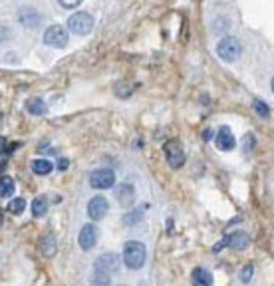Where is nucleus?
Listing matches in <instances>:
<instances>
[{
  "instance_id": "1",
  "label": "nucleus",
  "mask_w": 274,
  "mask_h": 286,
  "mask_svg": "<svg viewBox=\"0 0 274 286\" xmlns=\"http://www.w3.org/2000/svg\"><path fill=\"white\" fill-rule=\"evenodd\" d=\"M145 259H147V248L143 243L139 241H129L124 245V263L127 268L131 270H137L145 265Z\"/></svg>"
},
{
  "instance_id": "2",
  "label": "nucleus",
  "mask_w": 274,
  "mask_h": 286,
  "mask_svg": "<svg viewBox=\"0 0 274 286\" xmlns=\"http://www.w3.org/2000/svg\"><path fill=\"white\" fill-rule=\"evenodd\" d=\"M240 54H242V46H240V42L236 38H232V36H225L223 40L217 44V56L223 62H227V64L236 62L240 58Z\"/></svg>"
},
{
  "instance_id": "3",
  "label": "nucleus",
  "mask_w": 274,
  "mask_h": 286,
  "mask_svg": "<svg viewBox=\"0 0 274 286\" xmlns=\"http://www.w3.org/2000/svg\"><path fill=\"white\" fill-rule=\"evenodd\" d=\"M94 24H96V20L89 12H76L74 16H70L68 28H70V32H74L78 36H85L94 30Z\"/></svg>"
},
{
  "instance_id": "4",
  "label": "nucleus",
  "mask_w": 274,
  "mask_h": 286,
  "mask_svg": "<svg viewBox=\"0 0 274 286\" xmlns=\"http://www.w3.org/2000/svg\"><path fill=\"white\" fill-rule=\"evenodd\" d=\"M227 246L232 248V250H245V248L251 246V237L247 233H242V231H234L225 241H221V243H217V245L212 246V250L219 252L221 248H227Z\"/></svg>"
},
{
  "instance_id": "5",
  "label": "nucleus",
  "mask_w": 274,
  "mask_h": 286,
  "mask_svg": "<svg viewBox=\"0 0 274 286\" xmlns=\"http://www.w3.org/2000/svg\"><path fill=\"white\" fill-rule=\"evenodd\" d=\"M165 157H167V163L171 169H181L185 165V151H183L181 141L169 139L165 143Z\"/></svg>"
},
{
  "instance_id": "6",
  "label": "nucleus",
  "mask_w": 274,
  "mask_h": 286,
  "mask_svg": "<svg viewBox=\"0 0 274 286\" xmlns=\"http://www.w3.org/2000/svg\"><path fill=\"white\" fill-rule=\"evenodd\" d=\"M68 40H70V32L60 24H54L44 32V44H48L50 48H64Z\"/></svg>"
},
{
  "instance_id": "7",
  "label": "nucleus",
  "mask_w": 274,
  "mask_h": 286,
  "mask_svg": "<svg viewBox=\"0 0 274 286\" xmlns=\"http://www.w3.org/2000/svg\"><path fill=\"white\" fill-rule=\"evenodd\" d=\"M89 185L94 189H109L115 185V173L111 169H96L89 175Z\"/></svg>"
},
{
  "instance_id": "8",
  "label": "nucleus",
  "mask_w": 274,
  "mask_h": 286,
  "mask_svg": "<svg viewBox=\"0 0 274 286\" xmlns=\"http://www.w3.org/2000/svg\"><path fill=\"white\" fill-rule=\"evenodd\" d=\"M107 209H109V203H107L106 197L96 195V197L89 199V203H87V215H89L92 221H102L107 215Z\"/></svg>"
},
{
  "instance_id": "9",
  "label": "nucleus",
  "mask_w": 274,
  "mask_h": 286,
  "mask_svg": "<svg viewBox=\"0 0 274 286\" xmlns=\"http://www.w3.org/2000/svg\"><path fill=\"white\" fill-rule=\"evenodd\" d=\"M98 239H100V231L96 225H85L82 231H80V237H78V243L84 250H92L94 246L98 245Z\"/></svg>"
},
{
  "instance_id": "10",
  "label": "nucleus",
  "mask_w": 274,
  "mask_h": 286,
  "mask_svg": "<svg viewBox=\"0 0 274 286\" xmlns=\"http://www.w3.org/2000/svg\"><path fill=\"white\" fill-rule=\"evenodd\" d=\"M215 145H217V149H221V151H231V149H234L236 139H234V135H232L229 125H223V127L219 129V133H217V137H215Z\"/></svg>"
},
{
  "instance_id": "11",
  "label": "nucleus",
  "mask_w": 274,
  "mask_h": 286,
  "mask_svg": "<svg viewBox=\"0 0 274 286\" xmlns=\"http://www.w3.org/2000/svg\"><path fill=\"white\" fill-rule=\"evenodd\" d=\"M115 197H117V201H119V205L124 209H131V205L135 203V189H133V185H119L117 191H115Z\"/></svg>"
},
{
  "instance_id": "12",
  "label": "nucleus",
  "mask_w": 274,
  "mask_h": 286,
  "mask_svg": "<svg viewBox=\"0 0 274 286\" xmlns=\"http://www.w3.org/2000/svg\"><path fill=\"white\" fill-rule=\"evenodd\" d=\"M191 282L193 286H212V274L211 270H205V268H195L191 272Z\"/></svg>"
},
{
  "instance_id": "13",
  "label": "nucleus",
  "mask_w": 274,
  "mask_h": 286,
  "mask_svg": "<svg viewBox=\"0 0 274 286\" xmlns=\"http://www.w3.org/2000/svg\"><path fill=\"white\" fill-rule=\"evenodd\" d=\"M117 266H119V261H117V256L113 254V252H106V254H102L98 261H96V265L94 268H102V270H117Z\"/></svg>"
},
{
  "instance_id": "14",
  "label": "nucleus",
  "mask_w": 274,
  "mask_h": 286,
  "mask_svg": "<svg viewBox=\"0 0 274 286\" xmlns=\"http://www.w3.org/2000/svg\"><path fill=\"white\" fill-rule=\"evenodd\" d=\"M40 250H42L44 256H54L56 254V239H54L52 233L42 235V239H40Z\"/></svg>"
},
{
  "instance_id": "15",
  "label": "nucleus",
  "mask_w": 274,
  "mask_h": 286,
  "mask_svg": "<svg viewBox=\"0 0 274 286\" xmlns=\"http://www.w3.org/2000/svg\"><path fill=\"white\" fill-rule=\"evenodd\" d=\"M92 286H111V274L107 270H102V268H94V274H92V280H89Z\"/></svg>"
},
{
  "instance_id": "16",
  "label": "nucleus",
  "mask_w": 274,
  "mask_h": 286,
  "mask_svg": "<svg viewBox=\"0 0 274 286\" xmlns=\"http://www.w3.org/2000/svg\"><path fill=\"white\" fill-rule=\"evenodd\" d=\"M26 109H28V113H32V116H42V113L48 111L46 103H44V100H40V98L28 100V102H26Z\"/></svg>"
},
{
  "instance_id": "17",
  "label": "nucleus",
  "mask_w": 274,
  "mask_h": 286,
  "mask_svg": "<svg viewBox=\"0 0 274 286\" xmlns=\"http://www.w3.org/2000/svg\"><path fill=\"white\" fill-rule=\"evenodd\" d=\"M20 22L24 26H36L38 22H40V16H38V12L36 10H32V8H22L20 12Z\"/></svg>"
},
{
  "instance_id": "18",
  "label": "nucleus",
  "mask_w": 274,
  "mask_h": 286,
  "mask_svg": "<svg viewBox=\"0 0 274 286\" xmlns=\"http://www.w3.org/2000/svg\"><path fill=\"white\" fill-rule=\"evenodd\" d=\"M48 213V199L46 197H36L34 201H32V215L36 217V219H40Z\"/></svg>"
},
{
  "instance_id": "19",
  "label": "nucleus",
  "mask_w": 274,
  "mask_h": 286,
  "mask_svg": "<svg viewBox=\"0 0 274 286\" xmlns=\"http://www.w3.org/2000/svg\"><path fill=\"white\" fill-rule=\"evenodd\" d=\"M52 169H54V165L50 163V159H36V161L32 163V171H34L36 175H48Z\"/></svg>"
},
{
  "instance_id": "20",
  "label": "nucleus",
  "mask_w": 274,
  "mask_h": 286,
  "mask_svg": "<svg viewBox=\"0 0 274 286\" xmlns=\"http://www.w3.org/2000/svg\"><path fill=\"white\" fill-rule=\"evenodd\" d=\"M12 191H14V181H12V177H8V175L0 177V197H10Z\"/></svg>"
},
{
  "instance_id": "21",
  "label": "nucleus",
  "mask_w": 274,
  "mask_h": 286,
  "mask_svg": "<svg viewBox=\"0 0 274 286\" xmlns=\"http://www.w3.org/2000/svg\"><path fill=\"white\" fill-rule=\"evenodd\" d=\"M253 107H254V111L262 118V120H266V118H270V109H268V105L262 102V100H254L253 102Z\"/></svg>"
},
{
  "instance_id": "22",
  "label": "nucleus",
  "mask_w": 274,
  "mask_h": 286,
  "mask_svg": "<svg viewBox=\"0 0 274 286\" xmlns=\"http://www.w3.org/2000/svg\"><path fill=\"white\" fill-rule=\"evenodd\" d=\"M24 209H26V201L24 199H14V201H10V205H8V211L12 213V215H22L24 213Z\"/></svg>"
},
{
  "instance_id": "23",
  "label": "nucleus",
  "mask_w": 274,
  "mask_h": 286,
  "mask_svg": "<svg viewBox=\"0 0 274 286\" xmlns=\"http://www.w3.org/2000/svg\"><path fill=\"white\" fill-rule=\"evenodd\" d=\"M254 143H256V139H254V135L253 133H247L245 137H242V153H251L254 149Z\"/></svg>"
},
{
  "instance_id": "24",
  "label": "nucleus",
  "mask_w": 274,
  "mask_h": 286,
  "mask_svg": "<svg viewBox=\"0 0 274 286\" xmlns=\"http://www.w3.org/2000/svg\"><path fill=\"white\" fill-rule=\"evenodd\" d=\"M253 272H254V266L247 265L245 268H242V272H240V280H242L245 284H249V282H251V278H253Z\"/></svg>"
},
{
  "instance_id": "25",
  "label": "nucleus",
  "mask_w": 274,
  "mask_h": 286,
  "mask_svg": "<svg viewBox=\"0 0 274 286\" xmlns=\"http://www.w3.org/2000/svg\"><path fill=\"white\" fill-rule=\"evenodd\" d=\"M60 6L62 8H76V6H80V2L76 0V2H64V0H60Z\"/></svg>"
},
{
  "instance_id": "26",
  "label": "nucleus",
  "mask_w": 274,
  "mask_h": 286,
  "mask_svg": "<svg viewBox=\"0 0 274 286\" xmlns=\"http://www.w3.org/2000/svg\"><path fill=\"white\" fill-rule=\"evenodd\" d=\"M68 167H70V161H68V159H60V161H58V169H60V171L68 169Z\"/></svg>"
},
{
  "instance_id": "27",
  "label": "nucleus",
  "mask_w": 274,
  "mask_h": 286,
  "mask_svg": "<svg viewBox=\"0 0 274 286\" xmlns=\"http://www.w3.org/2000/svg\"><path fill=\"white\" fill-rule=\"evenodd\" d=\"M211 137H212V131H211V129H207V131L203 133V139H205V141H209Z\"/></svg>"
},
{
  "instance_id": "28",
  "label": "nucleus",
  "mask_w": 274,
  "mask_h": 286,
  "mask_svg": "<svg viewBox=\"0 0 274 286\" xmlns=\"http://www.w3.org/2000/svg\"><path fill=\"white\" fill-rule=\"evenodd\" d=\"M4 149H6V139H4V137H0V153H2Z\"/></svg>"
},
{
  "instance_id": "29",
  "label": "nucleus",
  "mask_w": 274,
  "mask_h": 286,
  "mask_svg": "<svg viewBox=\"0 0 274 286\" xmlns=\"http://www.w3.org/2000/svg\"><path fill=\"white\" fill-rule=\"evenodd\" d=\"M270 88H272V92H274V78H272V82H270Z\"/></svg>"
},
{
  "instance_id": "30",
  "label": "nucleus",
  "mask_w": 274,
  "mask_h": 286,
  "mask_svg": "<svg viewBox=\"0 0 274 286\" xmlns=\"http://www.w3.org/2000/svg\"><path fill=\"white\" fill-rule=\"evenodd\" d=\"M0 225H2V213H0Z\"/></svg>"
},
{
  "instance_id": "31",
  "label": "nucleus",
  "mask_w": 274,
  "mask_h": 286,
  "mask_svg": "<svg viewBox=\"0 0 274 286\" xmlns=\"http://www.w3.org/2000/svg\"><path fill=\"white\" fill-rule=\"evenodd\" d=\"M119 286H126V284H119Z\"/></svg>"
}]
</instances>
